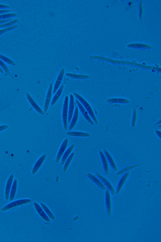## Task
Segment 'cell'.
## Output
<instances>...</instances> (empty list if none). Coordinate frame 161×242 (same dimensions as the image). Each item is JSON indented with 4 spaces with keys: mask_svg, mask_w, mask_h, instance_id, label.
<instances>
[{
    "mask_svg": "<svg viewBox=\"0 0 161 242\" xmlns=\"http://www.w3.org/2000/svg\"><path fill=\"white\" fill-rule=\"evenodd\" d=\"M68 139L66 138L63 141L59 149L56 159V163H58L60 160L61 157L64 153L67 147Z\"/></svg>",
    "mask_w": 161,
    "mask_h": 242,
    "instance_id": "12",
    "label": "cell"
},
{
    "mask_svg": "<svg viewBox=\"0 0 161 242\" xmlns=\"http://www.w3.org/2000/svg\"><path fill=\"white\" fill-rule=\"evenodd\" d=\"M105 199L107 214L110 216L111 214V201L110 191L108 189L106 191Z\"/></svg>",
    "mask_w": 161,
    "mask_h": 242,
    "instance_id": "7",
    "label": "cell"
},
{
    "mask_svg": "<svg viewBox=\"0 0 161 242\" xmlns=\"http://www.w3.org/2000/svg\"><path fill=\"white\" fill-rule=\"evenodd\" d=\"M41 206L46 214H47L49 218L52 219V220H55V217L54 215H53L52 212L47 206L45 205L43 203H41Z\"/></svg>",
    "mask_w": 161,
    "mask_h": 242,
    "instance_id": "23",
    "label": "cell"
},
{
    "mask_svg": "<svg viewBox=\"0 0 161 242\" xmlns=\"http://www.w3.org/2000/svg\"><path fill=\"white\" fill-rule=\"evenodd\" d=\"M52 88L53 85L52 83H51L50 86L47 97H46L44 109L45 113L47 112L51 102L52 96Z\"/></svg>",
    "mask_w": 161,
    "mask_h": 242,
    "instance_id": "11",
    "label": "cell"
},
{
    "mask_svg": "<svg viewBox=\"0 0 161 242\" xmlns=\"http://www.w3.org/2000/svg\"><path fill=\"white\" fill-rule=\"evenodd\" d=\"M103 150L104 153L107 161L108 162V163H109L111 167L114 171H117L118 170L117 165L112 156L109 151L107 149H104Z\"/></svg>",
    "mask_w": 161,
    "mask_h": 242,
    "instance_id": "9",
    "label": "cell"
},
{
    "mask_svg": "<svg viewBox=\"0 0 161 242\" xmlns=\"http://www.w3.org/2000/svg\"><path fill=\"white\" fill-rule=\"evenodd\" d=\"M68 96H66L65 98L63 104V126L64 129L66 131H67L68 130Z\"/></svg>",
    "mask_w": 161,
    "mask_h": 242,
    "instance_id": "3",
    "label": "cell"
},
{
    "mask_svg": "<svg viewBox=\"0 0 161 242\" xmlns=\"http://www.w3.org/2000/svg\"><path fill=\"white\" fill-rule=\"evenodd\" d=\"M76 104H77L78 106L79 109L84 117L85 118L88 122L91 124L92 125H94L95 124L94 123L90 118L88 114V113L87 111L83 107V106L78 100H76Z\"/></svg>",
    "mask_w": 161,
    "mask_h": 242,
    "instance_id": "6",
    "label": "cell"
},
{
    "mask_svg": "<svg viewBox=\"0 0 161 242\" xmlns=\"http://www.w3.org/2000/svg\"><path fill=\"white\" fill-rule=\"evenodd\" d=\"M95 175L101 180L104 185L106 186L112 195L115 194V191L114 190L113 187L109 180L98 173H95Z\"/></svg>",
    "mask_w": 161,
    "mask_h": 242,
    "instance_id": "4",
    "label": "cell"
},
{
    "mask_svg": "<svg viewBox=\"0 0 161 242\" xmlns=\"http://www.w3.org/2000/svg\"><path fill=\"white\" fill-rule=\"evenodd\" d=\"M0 66H1L4 71L7 74H10V71L8 68L7 67L6 64L4 63L2 60L0 59Z\"/></svg>",
    "mask_w": 161,
    "mask_h": 242,
    "instance_id": "32",
    "label": "cell"
},
{
    "mask_svg": "<svg viewBox=\"0 0 161 242\" xmlns=\"http://www.w3.org/2000/svg\"><path fill=\"white\" fill-rule=\"evenodd\" d=\"M0 72L2 73H3L4 71L2 69L1 67H0Z\"/></svg>",
    "mask_w": 161,
    "mask_h": 242,
    "instance_id": "38",
    "label": "cell"
},
{
    "mask_svg": "<svg viewBox=\"0 0 161 242\" xmlns=\"http://www.w3.org/2000/svg\"><path fill=\"white\" fill-rule=\"evenodd\" d=\"M0 59L3 60L5 62L12 65L14 66L16 65V63L13 61L12 60L1 54H0Z\"/></svg>",
    "mask_w": 161,
    "mask_h": 242,
    "instance_id": "29",
    "label": "cell"
},
{
    "mask_svg": "<svg viewBox=\"0 0 161 242\" xmlns=\"http://www.w3.org/2000/svg\"><path fill=\"white\" fill-rule=\"evenodd\" d=\"M87 176L92 181H93V182L99 187L102 189L103 190H105L106 187L103 184L101 180L98 178L90 173H87Z\"/></svg>",
    "mask_w": 161,
    "mask_h": 242,
    "instance_id": "14",
    "label": "cell"
},
{
    "mask_svg": "<svg viewBox=\"0 0 161 242\" xmlns=\"http://www.w3.org/2000/svg\"><path fill=\"white\" fill-rule=\"evenodd\" d=\"M99 155L101 158L103 167L105 173L106 175L109 173V165L108 161L107 160L106 156L102 151H100L99 152Z\"/></svg>",
    "mask_w": 161,
    "mask_h": 242,
    "instance_id": "13",
    "label": "cell"
},
{
    "mask_svg": "<svg viewBox=\"0 0 161 242\" xmlns=\"http://www.w3.org/2000/svg\"><path fill=\"white\" fill-rule=\"evenodd\" d=\"M13 20V18H11L6 19L0 20V25H3L6 24V23L10 21H11Z\"/></svg>",
    "mask_w": 161,
    "mask_h": 242,
    "instance_id": "33",
    "label": "cell"
},
{
    "mask_svg": "<svg viewBox=\"0 0 161 242\" xmlns=\"http://www.w3.org/2000/svg\"><path fill=\"white\" fill-rule=\"evenodd\" d=\"M66 75L67 77L75 79H85L88 78L89 77L88 75L75 74L70 73H67Z\"/></svg>",
    "mask_w": 161,
    "mask_h": 242,
    "instance_id": "26",
    "label": "cell"
},
{
    "mask_svg": "<svg viewBox=\"0 0 161 242\" xmlns=\"http://www.w3.org/2000/svg\"><path fill=\"white\" fill-rule=\"evenodd\" d=\"M35 210L38 214L44 221L47 222H50V220L49 217L46 214L42 207L37 202L34 203Z\"/></svg>",
    "mask_w": 161,
    "mask_h": 242,
    "instance_id": "5",
    "label": "cell"
},
{
    "mask_svg": "<svg viewBox=\"0 0 161 242\" xmlns=\"http://www.w3.org/2000/svg\"><path fill=\"white\" fill-rule=\"evenodd\" d=\"M156 132L157 135L158 136V137L160 139H161V132L160 131L156 130Z\"/></svg>",
    "mask_w": 161,
    "mask_h": 242,
    "instance_id": "37",
    "label": "cell"
},
{
    "mask_svg": "<svg viewBox=\"0 0 161 242\" xmlns=\"http://www.w3.org/2000/svg\"><path fill=\"white\" fill-rule=\"evenodd\" d=\"M74 147V146L73 145H71L63 154L62 158V160H61V164L63 165L65 163L66 160L69 157V155L72 152Z\"/></svg>",
    "mask_w": 161,
    "mask_h": 242,
    "instance_id": "24",
    "label": "cell"
},
{
    "mask_svg": "<svg viewBox=\"0 0 161 242\" xmlns=\"http://www.w3.org/2000/svg\"><path fill=\"white\" fill-rule=\"evenodd\" d=\"M138 166H139V164H133L127 166H126V167L122 168L121 170L118 172L117 173V175H121V174L128 171L130 170H131Z\"/></svg>",
    "mask_w": 161,
    "mask_h": 242,
    "instance_id": "25",
    "label": "cell"
},
{
    "mask_svg": "<svg viewBox=\"0 0 161 242\" xmlns=\"http://www.w3.org/2000/svg\"><path fill=\"white\" fill-rule=\"evenodd\" d=\"M79 108L78 107H76L75 108L72 119L71 121V123L68 128L69 131H71L72 129L76 123H77L79 117Z\"/></svg>",
    "mask_w": 161,
    "mask_h": 242,
    "instance_id": "18",
    "label": "cell"
},
{
    "mask_svg": "<svg viewBox=\"0 0 161 242\" xmlns=\"http://www.w3.org/2000/svg\"><path fill=\"white\" fill-rule=\"evenodd\" d=\"M31 201V200L30 199H26L19 200L7 204L2 209V211H3L8 210L14 208L30 203Z\"/></svg>",
    "mask_w": 161,
    "mask_h": 242,
    "instance_id": "2",
    "label": "cell"
},
{
    "mask_svg": "<svg viewBox=\"0 0 161 242\" xmlns=\"http://www.w3.org/2000/svg\"><path fill=\"white\" fill-rule=\"evenodd\" d=\"M1 79H2L1 78V77H0V80H1Z\"/></svg>",
    "mask_w": 161,
    "mask_h": 242,
    "instance_id": "39",
    "label": "cell"
},
{
    "mask_svg": "<svg viewBox=\"0 0 161 242\" xmlns=\"http://www.w3.org/2000/svg\"><path fill=\"white\" fill-rule=\"evenodd\" d=\"M130 172L129 171L127 172L120 179L117 187L116 192L117 194L119 193L123 187H124L130 175Z\"/></svg>",
    "mask_w": 161,
    "mask_h": 242,
    "instance_id": "17",
    "label": "cell"
},
{
    "mask_svg": "<svg viewBox=\"0 0 161 242\" xmlns=\"http://www.w3.org/2000/svg\"><path fill=\"white\" fill-rule=\"evenodd\" d=\"M8 127V126L4 125L0 126V132H1L6 129Z\"/></svg>",
    "mask_w": 161,
    "mask_h": 242,
    "instance_id": "35",
    "label": "cell"
},
{
    "mask_svg": "<svg viewBox=\"0 0 161 242\" xmlns=\"http://www.w3.org/2000/svg\"><path fill=\"white\" fill-rule=\"evenodd\" d=\"M11 11V10H0V15L1 14L8 13L10 12Z\"/></svg>",
    "mask_w": 161,
    "mask_h": 242,
    "instance_id": "36",
    "label": "cell"
},
{
    "mask_svg": "<svg viewBox=\"0 0 161 242\" xmlns=\"http://www.w3.org/2000/svg\"><path fill=\"white\" fill-rule=\"evenodd\" d=\"M13 179L14 175H11L7 181L5 191V198L7 200H8L9 199L10 194L13 184Z\"/></svg>",
    "mask_w": 161,
    "mask_h": 242,
    "instance_id": "8",
    "label": "cell"
},
{
    "mask_svg": "<svg viewBox=\"0 0 161 242\" xmlns=\"http://www.w3.org/2000/svg\"><path fill=\"white\" fill-rule=\"evenodd\" d=\"M64 87V85H61L59 89L57 92L53 96L51 103V105L53 106L62 94Z\"/></svg>",
    "mask_w": 161,
    "mask_h": 242,
    "instance_id": "22",
    "label": "cell"
},
{
    "mask_svg": "<svg viewBox=\"0 0 161 242\" xmlns=\"http://www.w3.org/2000/svg\"><path fill=\"white\" fill-rule=\"evenodd\" d=\"M74 110V100L73 95H70V101L69 105L68 115V123L69 124L72 120Z\"/></svg>",
    "mask_w": 161,
    "mask_h": 242,
    "instance_id": "10",
    "label": "cell"
},
{
    "mask_svg": "<svg viewBox=\"0 0 161 242\" xmlns=\"http://www.w3.org/2000/svg\"><path fill=\"white\" fill-rule=\"evenodd\" d=\"M26 96L29 102L34 109L40 114L44 115V112L34 101L31 96L28 93H27Z\"/></svg>",
    "mask_w": 161,
    "mask_h": 242,
    "instance_id": "15",
    "label": "cell"
},
{
    "mask_svg": "<svg viewBox=\"0 0 161 242\" xmlns=\"http://www.w3.org/2000/svg\"><path fill=\"white\" fill-rule=\"evenodd\" d=\"M18 27V25H14L11 27L6 28L2 30H0V36L8 32L11 31L15 28H16Z\"/></svg>",
    "mask_w": 161,
    "mask_h": 242,
    "instance_id": "31",
    "label": "cell"
},
{
    "mask_svg": "<svg viewBox=\"0 0 161 242\" xmlns=\"http://www.w3.org/2000/svg\"><path fill=\"white\" fill-rule=\"evenodd\" d=\"M73 94L76 98H77V100L79 101V102L81 103H82L84 107L85 108L90 117L94 121V122L96 124H97L98 123L97 120L89 104L78 93H74Z\"/></svg>",
    "mask_w": 161,
    "mask_h": 242,
    "instance_id": "1",
    "label": "cell"
},
{
    "mask_svg": "<svg viewBox=\"0 0 161 242\" xmlns=\"http://www.w3.org/2000/svg\"><path fill=\"white\" fill-rule=\"evenodd\" d=\"M65 73V70L63 69L61 70V71L59 74L57 78L54 87H53V93L54 94L57 92V90L59 89L61 82L63 81L64 75Z\"/></svg>",
    "mask_w": 161,
    "mask_h": 242,
    "instance_id": "16",
    "label": "cell"
},
{
    "mask_svg": "<svg viewBox=\"0 0 161 242\" xmlns=\"http://www.w3.org/2000/svg\"><path fill=\"white\" fill-rule=\"evenodd\" d=\"M17 14L15 13H8L0 15V20H4L11 18L16 17Z\"/></svg>",
    "mask_w": 161,
    "mask_h": 242,
    "instance_id": "30",
    "label": "cell"
},
{
    "mask_svg": "<svg viewBox=\"0 0 161 242\" xmlns=\"http://www.w3.org/2000/svg\"><path fill=\"white\" fill-rule=\"evenodd\" d=\"M74 155V153H72L67 158L65 162V164L64 166L63 171L64 172H66L67 170L69 165L70 163L72 160V159L73 158Z\"/></svg>",
    "mask_w": 161,
    "mask_h": 242,
    "instance_id": "27",
    "label": "cell"
},
{
    "mask_svg": "<svg viewBox=\"0 0 161 242\" xmlns=\"http://www.w3.org/2000/svg\"><path fill=\"white\" fill-rule=\"evenodd\" d=\"M18 20H19L18 19H16L8 22L6 24L0 25V28H9L12 26L14 24H16V23L18 21Z\"/></svg>",
    "mask_w": 161,
    "mask_h": 242,
    "instance_id": "28",
    "label": "cell"
},
{
    "mask_svg": "<svg viewBox=\"0 0 161 242\" xmlns=\"http://www.w3.org/2000/svg\"><path fill=\"white\" fill-rule=\"evenodd\" d=\"M66 134L69 136L77 137H88L90 135L89 133L76 131L68 132Z\"/></svg>",
    "mask_w": 161,
    "mask_h": 242,
    "instance_id": "21",
    "label": "cell"
},
{
    "mask_svg": "<svg viewBox=\"0 0 161 242\" xmlns=\"http://www.w3.org/2000/svg\"><path fill=\"white\" fill-rule=\"evenodd\" d=\"M10 8V7L8 5L3 4H0V10L9 9Z\"/></svg>",
    "mask_w": 161,
    "mask_h": 242,
    "instance_id": "34",
    "label": "cell"
},
{
    "mask_svg": "<svg viewBox=\"0 0 161 242\" xmlns=\"http://www.w3.org/2000/svg\"><path fill=\"white\" fill-rule=\"evenodd\" d=\"M18 185V181L17 179H15L13 181L12 185L10 191L9 199L10 201H12L16 195Z\"/></svg>",
    "mask_w": 161,
    "mask_h": 242,
    "instance_id": "20",
    "label": "cell"
},
{
    "mask_svg": "<svg viewBox=\"0 0 161 242\" xmlns=\"http://www.w3.org/2000/svg\"><path fill=\"white\" fill-rule=\"evenodd\" d=\"M47 155L45 154L43 155L38 160L35 164L32 171V174L34 175L40 168L43 162L45 159Z\"/></svg>",
    "mask_w": 161,
    "mask_h": 242,
    "instance_id": "19",
    "label": "cell"
}]
</instances>
